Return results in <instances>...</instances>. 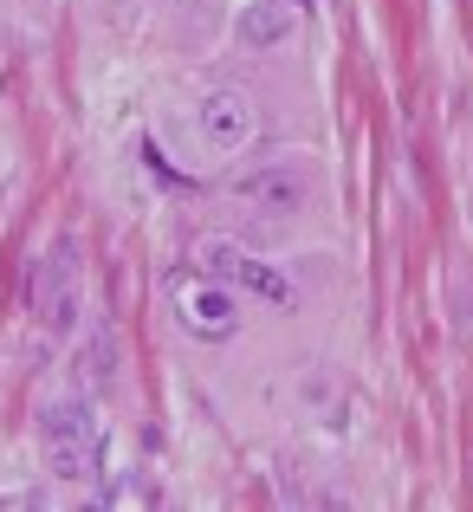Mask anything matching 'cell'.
<instances>
[{"mask_svg": "<svg viewBox=\"0 0 473 512\" xmlns=\"http://www.w3.org/2000/svg\"><path fill=\"white\" fill-rule=\"evenodd\" d=\"M169 305H175V325L201 344H227L240 331V292L214 273H175L169 279Z\"/></svg>", "mask_w": 473, "mask_h": 512, "instance_id": "6da1fadb", "label": "cell"}, {"mask_svg": "<svg viewBox=\"0 0 473 512\" xmlns=\"http://www.w3.org/2000/svg\"><path fill=\"white\" fill-rule=\"evenodd\" d=\"M195 260H201V273L227 279L234 292H253V299L279 305V312H292V305H299V286H292V279L279 273L273 260H260V253H247L240 240H227V234H208V240L195 247Z\"/></svg>", "mask_w": 473, "mask_h": 512, "instance_id": "7a4b0ae2", "label": "cell"}, {"mask_svg": "<svg viewBox=\"0 0 473 512\" xmlns=\"http://www.w3.org/2000/svg\"><path fill=\"white\" fill-rule=\"evenodd\" d=\"M39 441H46V467L59 480H85L98 461V415L85 396H59L39 415Z\"/></svg>", "mask_w": 473, "mask_h": 512, "instance_id": "3957f363", "label": "cell"}, {"mask_svg": "<svg viewBox=\"0 0 473 512\" xmlns=\"http://www.w3.org/2000/svg\"><path fill=\"white\" fill-rule=\"evenodd\" d=\"M195 124H201V137H208L221 156H240L253 137H260V104H253L247 91H234V85H214L208 98H201Z\"/></svg>", "mask_w": 473, "mask_h": 512, "instance_id": "277c9868", "label": "cell"}, {"mask_svg": "<svg viewBox=\"0 0 473 512\" xmlns=\"http://www.w3.org/2000/svg\"><path fill=\"white\" fill-rule=\"evenodd\" d=\"M33 312H39L46 331L78 325V247L72 240H59V247L46 253V266H39V279H33Z\"/></svg>", "mask_w": 473, "mask_h": 512, "instance_id": "5b68a950", "label": "cell"}, {"mask_svg": "<svg viewBox=\"0 0 473 512\" xmlns=\"http://www.w3.org/2000/svg\"><path fill=\"white\" fill-rule=\"evenodd\" d=\"M240 201H253V208H266V214H299V208H312V175L273 163V169L240 182Z\"/></svg>", "mask_w": 473, "mask_h": 512, "instance_id": "8992f818", "label": "cell"}, {"mask_svg": "<svg viewBox=\"0 0 473 512\" xmlns=\"http://www.w3.org/2000/svg\"><path fill=\"white\" fill-rule=\"evenodd\" d=\"M292 26H299L292 0H247V13H240V39L247 46H279V39H292Z\"/></svg>", "mask_w": 473, "mask_h": 512, "instance_id": "52a82bcc", "label": "cell"}, {"mask_svg": "<svg viewBox=\"0 0 473 512\" xmlns=\"http://www.w3.org/2000/svg\"><path fill=\"white\" fill-rule=\"evenodd\" d=\"M78 363H85V389L98 396V389L111 383V370H117V344H111V331H98V338L85 344V357H78Z\"/></svg>", "mask_w": 473, "mask_h": 512, "instance_id": "ba28073f", "label": "cell"}]
</instances>
